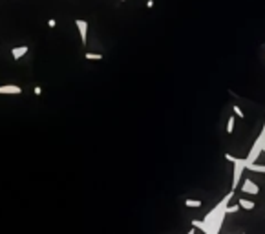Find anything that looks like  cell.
Masks as SVG:
<instances>
[{
  "label": "cell",
  "instance_id": "cell-16",
  "mask_svg": "<svg viewBox=\"0 0 265 234\" xmlns=\"http://www.w3.org/2000/svg\"><path fill=\"white\" fill-rule=\"evenodd\" d=\"M121 2H126V0H121Z\"/></svg>",
  "mask_w": 265,
  "mask_h": 234
},
{
  "label": "cell",
  "instance_id": "cell-11",
  "mask_svg": "<svg viewBox=\"0 0 265 234\" xmlns=\"http://www.w3.org/2000/svg\"><path fill=\"white\" fill-rule=\"evenodd\" d=\"M185 205H187V207H192V208H200L201 202L200 200H185Z\"/></svg>",
  "mask_w": 265,
  "mask_h": 234
},
{
  "label": "cell",
  "instance_id": "cell-15",
  "mask_svg": "<svg viewBox=\"0 0 265 234\" xmlns=\"http://www.w3.org/2000/svg\"><path fill=\"white\" fill-rule=\"evenodd\" d=\"M188 234H194V231H190V233H188Z\"/></svg>",
  "mask_w": 265,
  "mask_h": 234
},
{
  "label": "cell",
  "instance_id": "cell-13",
  "mask_svg": "<svg viewBox=\"0 0 265 234\" xmlns=\"http://www.w3.org/2000/svg\"><path fill=\"white\" fill-rule=\"evenodd\" d=\"M233 110H234V114H236V116L239 117V119H245V114L241 112V108H239L238 104H234V106H233Z\"/></svg>",
  "mask_w": 265,
  "mask_h": 234
},
{
  "label": "cell",
  "instance_id": "cell-7",
  "mask_svg": "<svg viewBox=\"0 0 265 234\" xmlns=\"http://www.w3.org/2000/svg\"><path fill=\"white\" fill-rule=\"evenodd\" d=\"M28 52H29V50H28V46H17V48L11 50V57H13V60H19V58L24 57Z\"/></svg>",
  "mask_w": 265,
  "mask_h": 234
},
{
  "label": "cell",
  "instance_id": "cell-4",
  "mask_svg": "<svg viewBox=\"0 0 265 234\" xmlns=\"http://www.w3.org/2000/svg\"><path fill=\"white\" fill-rule=\"evenodd\" d=\"M241 192L243 194H251V196H256V194H260V187L256 185V183L252 181V179H245L243 181V185H241Z\"/></svg>",
  "mask_w": 265,
  "mask_h": 234
},
{
  "label": "cell",
  "instance_id": "cell-12",
  "mask_svg": "<svg viewBox=\"0 0 265 234\" xmlns=\"http://www.w3.org/2000/svg\"><path fill=\"white\" fill-rule=\"evenodd\" d=\"M234 132V117H229L227 121V134H233Z\"/></svg>",
  "mask_w": 265,
  "mask_h": 234
},
{
  "label": "cell",
  "instance_id": "cell-5",
  "mask_svg": "<svg viewBox=\"0 0 265 234\" xmlns=\"http://www.w3.org/2000/svg\"><path fill=\"white\" fill-rule=\"evenodd\" d=\"M75 26H77L79 33H81V42L86 44V40H88V22L83 19H77L75 20Z\"/></svg>",
  "mask_w": 265,
  "mask_h": 234
},
{
  "label": "cell",
  "instance_id": "cell-14",
  "mask_svg": "<svg viewBox=\"0 0 265 234\" xmlns=\"http://www.w3.org/2000/svg\"><path fill=\"white\" fill-rule=\"evenodd\" d=\"M48 26H50V28H55V26H57L55 19H50V20H48Z\"/></svg>",
  "mask_w": 265,
  "mask_h": 234
},
{
  "label": "cell",
  "instance_id": "cell-3",
  "mask_svg": "<svg viewBox=\"0 0 265 234\" xmlns=\"http://www.w3.org/2000/svg\"><path fill=\"white\" fill-rule=\"evenodd\" d=\"M225 159L227 161L234 163V176H233V192H234L239 185V176H241V172H243V169H245V159L234 157V156H231V154H225Z\"/></svg>",
  "mask_w": 265,
  "mask_h": 234
},
{
  "label": "cell",
  "instance_id": "cell-2",
  "mask_svg": "<svg viewBox=\"0 0 265 234\" xmlns=\"http://www.w3.org/2000/svg\"><path fill=\"white\" fill-rule=\"evenodd\" d=\"M262 150H265V124H264V130H262V134L258 136V139H256V145L251 148V152H249V156L245 157V169L247 165H252V163L258 159L260 152Z\"/></svg>",
  "mask_w": 265,
  "mask_h": 234
},
{
  "label": "cell",
  "instance_id": "cell-8",
  "mask_svg": "<svg viewBox=\"0 0 265 234\" xmlns=\"http://www.w3.org/2000/svg\"><path fill=\"white\" fill-rule=\"evenodd\" d=\"M238 205L243 208V210H252V208L256 207V205H254V202H252V200H247V198H239Z\"/></svg>",
  "mask_w": 265,
  "mask_h": 234
},
{
  "label": "cell",
  "instance_id": "cell-6",
  "mask_svg": "<svg viewBox=\"0 0 265 234\" xmlns=\"http://www.w3.org/2000/svg\"><path fill=\"white\" fill-rule=\"evenodd\" d=\"M22 88L17 85H4L0 86V95H20Z\"/></svg>",
  "mask_w": 265,
  "mask_h": 234
},
{
  "label": "cell",
  "instance_id": "cell-9",
  "mask_svg": "<svg viewBox=\"0 0 265 234\" xmlns=\"http://www.w3.org/2000/svg\"><path fill=\"white\" fill-rule=\"evenodd\" d=\"M84 58H88V60H103V55L101 53H84Z\"/></svg>",
  "mask_w": 265,
  "mask_h": 234
},
{
  "label": "cell",
  "instance_id": "cell-1",
  "mask_svg": "<svg viewBox=\"0 0 265 234\" xmlns=\"http://www.w3.org/2000/svg\"><path fill=\"white\" fill-rule=\"evenodd\" d=\"M234 196V192H229V194L225 196V200L218 205V207L214 208L212 212L205 218L203 221H198L194 220L192 221V225L198 229H201L205 234H218L220 233V229H221V221H223V218H225L227 214V203L231 202V198Z\"/></svg>",
  "mask_w": 265,
  "mask_h": 234
},
{
  "label": "cell",
  "instance_id": "cell-10",
  "mask_svg": "<svg viewBox=\"0 0 265 234\" xmlns=\"http://www.w3.org/2000/svg\"><path fill=\"white\" fill-rule=\"evenodd\" d=\"M247 169L252 170V172H260V174H265V167H260L256 163H252V165H247Z\"/></svg>",
  "mask_w": 265,
  "mask_h": 234
}]
</instances>
